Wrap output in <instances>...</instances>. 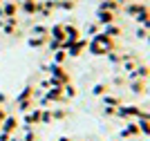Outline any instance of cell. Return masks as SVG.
Returning <instances> with one entry per match:
<instances>
[{
    "mask_svg": "<svg viewBox=\"0 0 150 141\" xmlns=\"http://www.w3.org/2000/svg\"><path fill=\"white\" fill-rule=\"evenodd\" d=\"M141 132L150 135V123H148V121H141Z\"/></svg>",
    "mask_w": 150,
    "mask_h": 141,
    "instance_id": "1",
    "label": "cell"
}]
</instances>
